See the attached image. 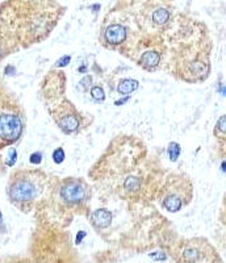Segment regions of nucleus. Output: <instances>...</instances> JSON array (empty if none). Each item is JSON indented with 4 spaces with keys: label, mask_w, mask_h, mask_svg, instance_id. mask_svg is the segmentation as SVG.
<instances>
[{
    "label": "nucleus",
    "mask_w": 226,
    "mask_h": 263,
    "mask_svg": "<svg viewBox=\"0 0 226 263\" xmlns=\"http://www.w3.org/2000/svg\"><path fill=\"white\" fill-rule=\"evenodd\" d=\"M0 54H2V49H0Z\"/></svg>",
    "instance_id": "obj_20"
},
{
    "label": "nucleus",
    "mask_w": 226,
    "mask_h": 263,
    "mask_svg": "<svg viewBox=\"0 0 226 263\" xmlns=\"http://www.w3.org/2000/svg\"><path fill=\"white\" fill-rule=\"evenodd\" d=\"M53 159L55 163H62L63 159H65V152H63V149H56L55 152L53 153Z\"/></svg>",
    "instance_id": "obj_16"
},
{
    "label": "nucleus",
    "mask_w": 226,
    "mask_h": 263,
    "mask_svg": "<svg viewBox=\"0 0 226 263\" xmlns=\"http://www.w3.org/2000/svg\"><path fill=\"white\" fill-rule=\"evenodd\" d=\"M159 61H161V57L155 51H147L141 58V63H142V66L146 67V69H154L155 66H158Z\"/></svg>",
    "instance_id": "obj_10"
},
{
    "label": "nucleus",
    "mask_w": 226,
    "mask_h": 263,
    "mask_svg": "<svg viewBox=\"0 0 226 263\" xmlns=\"http://www.w3.org/2000/svg\"><path fill=\"white\" fill-rule=\"evenodd\" d=\"M23 123L20 117L12 114L0 115V138L7 142H13L21 136Z\"/></svg>",
    "instance_id": "obj_4"
},
{
    "label": "nucleus",
    "mask_w": 226,
    "mask_h": 263,
    "mask_svg": "<svg viewBox=\"0 0 226 263\" xmlns=\"http://www.w3.org/2000/svg\"><path fill=\"white\" fill-rule=\"evenodd\" d=\"M192 199V184L185 177L174 178L163 191L162 205L168 212L175 213L187 205Z\"/></svg>",
    "instance_id": "obj_1"
},
{
    "label": "nucleus",
    "mask_w": 226,
    "mask_h": 263,
    "mask_svg": "<svg viewBox=\"0 0 226 263\" xmlns=\"http://www.w3.org/2000/svg\"><path fill=\"white\" fill-rule=\"evenodd\" d=\"M105 40H107L108 44L110 45H120L124 42L126 37V30L125 28L120 24H113L105 29Z\"/></svg>",
    "instance_id": "obj_6"
},
{
    "label": "nucleus",
    "mask_w": 226,
    "mask_h": 263,
    "mask_svg": "<svg viewBox=\"0 0 226 263\" xmlns=\"http://www.w3.org/2000/svg\"><path fill=\"white\" fill-rule=\"evenodd\" d=\"M39 180L32 177H21L9 187V197L15 203H29L40 195Z\"/></svg>",
    "instance_id": "obj_3"
},
{
    "label": "nucleus",
    "mask_w": 226,
    "mask_h": 263,
    "mask_svg": "<svg viewBox=\"0 0 226 263\" xmlns=\"http://www.w3.org/2000/svg\"><path fill=\"white\" fill-rule=\"evenodd\" d=\"M58 123H60V126L62 128V130L66 132V133H72V132H75L79 128V120L72 114L63 115Z\"/></svg>",
    "instance_id": "obj_8"
},
{
    "label": "nucleus",
    "mask_w": 226,
    "mask_h": 263,
    "mask_svg": "<svg viewBox=\"0 0 226 263\" xmlns=\"http://www.w3.org/2000/svg\"><path fill=\"white\" fill-rule=\"evenodd\" d=\"M179 154H180V147H179V145L175 144V142L170 144L168 156H170V158H171V161H176L179 157Z\"/></svg>",
    "instance_id": "obj_14"
},
{
    "label": "nucleus",
    "mask_w": 226,
    "mask_h": 263,
    "mask_svg": "<svg viewBox=\"0 0 226 263\" xmlns=\"http://www.w3.org/2000/svg\"><path fill=\"white\" fill-rule=\"evenodd\" d=\"M221 221L222 224L226 227V194L223 196V201H222V211H221Z\"/></svg>",
    "instance_id": "obj_18"
},
{
    "label": "nucleus",
    "mask_w": 226,
    "mask_h": 263,
    "mask_svg": "<svg viewBox=\"0 0 226 263\" xmlns=\"http://www.w3.org/2000/svg\"><path fill=\"white\" fill-rule=\"evenodd\" d=\"M41 161H42L41 153H34V154H32V156H30V163L39 164V163H41Z\"/></svg>",
    "instance_id": "obj_17"
},
{
    "label": "nucleus",
    "mask_w": 226,
    "mask_h": 263,
    "mask_svg": "<svg viewBox=\"0 0 226 263\" xmlns=\"http://www.w3.org/2000/svg\"><path fill=\"white\" fill-rule=\"evenodd\" d=\"M138 88V82L133 81V79H125L122 81L121 83L117 86V91L121 95H128V93H131L133 91H136Z\"/></svg>",
    "instance_id": "obj_11"
},
{
    "label": "nucleus",
    "mask_w": 226,
    "mask_h": 263,
    "mask_svg": "<svg viewBox=\"0 0 226 263\" xmlns=\"http://www.w3.org/2000/svg\"><path fill=\"white\" fill-rule=\"evenodd\" d=\"M70 60H71V58H70V55H67V57H63L62 60L58 61V66H66L67 63L70 62Z\"/></svg>",
    "instance_id": "obj_19"
},
{
    "label": "nucleus",
    "mask_w": 226,
    "mask_h": 263,
    "mask_svg": "<svg viewBox=\"0 0 226 263\" xmlns=\"http://www.w3.org/2000/svg\"><path fill=\"white\" fill-rule=\"evenodd\" d=\"M180 260L184 262H220L217 251L205 238H194L185 241L180 249Z\"/></svg>",
    "instance_id": "obj_2"
},
{
    "label": "nucleus",
    "mask_w": 226,
    "mask_h": 263,
    "mask_svg": "<svg viewBox=\"0 0 226 263\" xmlns=\"http://www.w3.org/2000/svg\"><path fill=\"white\" fill-rule=\"evenodd\" d=\"M91 95H92V98L95 99V100H98V102H100V100H103L104 99V91H103V88L99 86H95L91 90Z\"/></svg>",
    "instance_id": "obj_15"
},
{
    "label": "nucleus",
    "mask_w": 226,
    "mask_h": 263,
    "mask_svg": "<svg viewBox=\"0 0 226 263\" xmlns=\"http://www.w3.org/2000/svg\"><path fill=\"white\" fill-rule=\"evenodd\" d=\"M61 196L69 204H81L88 197V190L83 182L70 179L65 182L61 189Z\"/></svg>",
    "instance_id": "obj_5"
},
{
    "label": "nucleus",
    "mask_w": 226,
    "mask_h": 263,
    "mask_svg": "<svg viewBox=\"0 0 226 263\" xmlns=\"http://www.w3.org/2000/svg\"><path fill=\"white\" fill-rule=\"evenodd\" d=\"M91 221L98 229H104V228L109 227V224L112 222V213L107 210H96L92 213Z\"/></svg>",
    "instance_id": "obj_7"
},
{
    "label": "nucleus",
    "mask_w": 226,
    "mask_h": 263,
    "mask_svg": "<svg viewBox=\"0 0 226 263\" xmlns=\"http://www.w3.org/2000/svg\"><path fill=\"white\" fill-rule=\"evenodd\" d=\"M214 136L217 138L220 146L226 145V115L221 116L214 126Z\"/></svg>",
    "instance_id": "obj_9"
},
{
    "label": "nucleus",
    "mask_w": 226,
    "mask_h": 263,
    "mask_svg": "<svg viewBox=\"0 0 226 263\" xmlns=\"http://www.w3.org/2000/svg\"><path fill=\"white\" fill-rule=\"evenodd\" d=\"M141 187V179L136 177H129L126 178L125 182H124V189L128 192H136L138 191Z\"/></svg>",
    "instance_id": "obj_13"
},
{
    "label": "nucleus",
    "mask_w": 226,
    "mask_h": 263,
    "mask_svg": "<svg viewBox=\"0 0 226 263\" xmlns=\"http://www.w3.org/2000/svg\"><path fill=\"white\" fill-rule=\"evenodd\" d=\"M168 18H170V12L166 8L157 9V11L154 12V15H153V20H154L155 24L158 25L166 24L167 21H168Z\"/></svg>",
    "instance_id": "obj_12"
}]
</instances>
